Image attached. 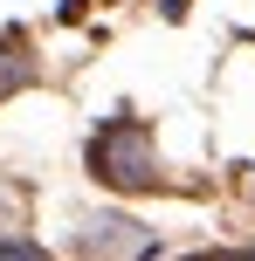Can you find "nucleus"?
I'll list each match as a JSON object with an SVG mask.
<instances>
[{
    "mask_svg": "<svg viewBox=\"0 0 255 261\" xmlns=\"http://www.w3.org/2000/svg\"><path fill=\"white\" fill-rule=\"evenodd\" d=\"M90 165H97V179H104V186H118V193H138V186H152V179H159L152 130L138 124V117L104 124V130H97V144H90Z\"/></svg>",
    "mask_w": 255,
    "mask_h": 261,
    "instance_id": "obj_1",
    "label": "nucleus"
},
{
    "mask_svg": "<svg viewBox=\"0 0 255 261\" xmlns=\"http://www.w3.org/2000/svg\"><path fill=\"white\" fill-rule=\"evenodd\" d=\"M83 248L90 254H152V234H138V227H90Z\"/></svg>",
    "mask_w": 255,
    "mask_h": 261,
    "instance_id": "obj_2",
    "label": "nucleus"
},
{
    "mask_svg": "<svg viewBox=\"0 0 255 261\" xmlns=\"http://www.w3.org/2000/svg\"><path fill=\"white\" fill-rule=\"evenodd\" d=\"M0 261H49V254L28 248V241H0Z\"/></svg>",
    "mask_w": 255,
    "mask_h": 261,
    "instance_id": "obj_3",
    "label": "nucleus"
},
{
    "mask_svg": "<svg viewBox=\"0 0 255 261\" xmlns=\"http://www.w3.org/2000/svg\"><path fill=\"white\" fill-rule=\"evenodd\" d=\"M200 261H255V248H235V254H200Z\"/></svg>",
    "mask_w": 255,
    "mask_h": 261,
    "instance_id": "obj_4",
    "label": "nucleus"
}]
</instances>
